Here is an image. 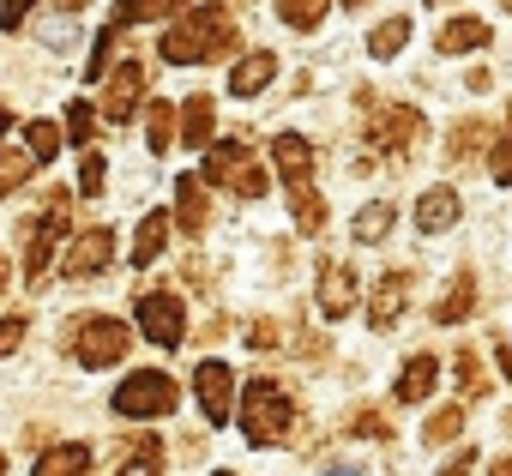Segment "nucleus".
<instances>
[{
  "instance_id": "f257e3e1",
  "label": "nucleus",
  "mask_w": 512,
  "mask_h": 476,
  "mask_svg": "<svg viewBox=\"0 0 512 476\" xmlns=\"http://www.w3.org/2000/svg\"><path fill=\"white\" fill-rule=\"evenodd\" d=\"M229 37H235L229 13L199 7V13H187V19H175V25L163 31V61H169V67H199V61L223 55V49H229Z\"/></svg>"
},
{
  "instance_id": "f03ea898",
  "label": "nucleus",
  "mask_w": 512,
  "mask_h": 476,
  "mask_svg": "<svg viewBox=\"0 0 512 476\" xmlns=\"http://www.w3.org/2000/svg\"><path fill=\"white\" fill-rule=\"evenodd\" d=\"M296 422V404L272 386V380H247V398H241V434L247 446H278Z\"/></svg>"
},
{
  "instance_id": "7ed1b4c3",
  "label": "nucleus",
  "mask_w": 512,
  "mask_h": 476,
  "mask_svg": "<svg viewBox=\"0 0 512 476\" xmlns=\"http://www.w3.org/2000/svg\"><path fill=\"white\" fill-rule=\"evenodd\" d=\"M115 410H121V416H133V422L169 416V410H175V380H169V374L139 368V374H127V380L115 386Z\"/></svg>"
},
{
  "instance_id": "20e7f679",
  "label": "nucleus",
  "mask_w": 512,
  "mask_h": 476,
  "mask_svg": "<svg viewBox=\"0 0 512 476\" xmlns=\"http://www.w3.org/2000/svg\"><path fill=\"white\" fill-rule=\"evenodd\" d=\"M67 187H55L49 199H43V211H37V229H31V242H25V272L31 278H43L49 272V260H55V242L67 235Z\"/></svg>"
},
{
  "instance_id": "39448f33",
  "label": "nucleus",
  "mask_w": 512,
  "mask_h": 476,
  "mask_svg": "<svg viewBox=\"0 0 512 476\" xmlns=\"http://www.w3.org/2000/svg\"><path fill=\"white\" fill-rule=\"evenodd\" d=\"M205 181H223V187H235V193H247V199L266 193V175L247 163V145H235V139H223V145L205 157Z\"/></svg>"
},
{
  "instance_id": "423d86ee",
  "label": "nucleus",
  "mask_w": 512,
  "mask_h": 476,
  "mask_svg": "<svg viewBox=\"0 0 512 476\" xmlns=\"http://www.w3.org/2000/svg\"><path fill=\"white\" fill-rule=\"evenodd\" d=\"M127 326L121 320H85L79 326V338H73V356L85 362V368H109V362H121L127 356Z\"/></svg>"
},
{
  "instance_id": "0eeeda50",
  "label": "nucleus",
  "mask_w": 512,
  "mask_h": 476,
  "mask_svg": "<svg viewBox=\"0 0 512 476\" xmlns=\"http://www.w3.org/2000/svg\"><path fill=\"white\" fill-rule=\"evenodd\" d=\"M193 392H199V410H205L211 428H223L235 416V374H229V362H199Z\"/></svg>"
},
{
  "instance_id": "6e6552de",
  "label": "nucleus",
  "mask_w": 512,
  "mask_h": 476,
  "mask_svg": "<svg viewBox=\"0 0 512 476\" xmlns=\"http://www.w3.org/2000/svg\"><path fill=\"white\" fill-rule=\"evenodd\" d=\"M139 332H145L157 350H175L181 332H187V308H181L175 296H145V302H139Z\"/></svg>"
},
{
  "instance_id": "1a4fd4ad",
  "label": "nucleus",
  "mask_w": 512,
  "mask_h": 476,
  "mask_svg": "<svg viewBox=\"0 0 512 476\" xmlns=\"http://www.w3.org/2000/svg\"><path fill=\"white\" fill-rule=\"evenodd\" d=\"M145 97V61H121L115 79L103 85V121H133Z\"/></svg>"
},
{
  "instance_id": "9d476101",
  "label": "nucleus",
  "mask_w": 512,
  "mask_h": 476,
  "mask_svg": "<svg viewBox=\"0 0 512 476\" xmlns=\"http://www.w3.org/2000/svg\"><path fill=\"white\" fill-rule=\"evenodd\" d=\"M115 260V229L103 223V229H85L79 242L67 248V278H91V272H103Z\"/></svg>"
},
{
  "instance_id": "9b49d317",
  "label": "nucleus",
  "mask_w": 512,
  "mask_h": 476,
  "mask_svg": "<svg viewBox=\"0 0 512 476\" xmlns=\"http://www.w3.org/2000/svg\"><path fill=\"white\" fill-rule=\"evenodd\" d=\"M350 308H356V272L338 266V260H326L320 266V314L326 320H344Z\"/></svg>"
},
{
  "instance_id": "f8f14e48",
  "label": "nucleus",
  "mask_w": 512,
  "mask_h": 476,
  "mask_svg": "<svg viewBox=\"0 0 512 476\" xmlns=\"http://www.w3.org/2000/svg\"><path fill=\"white\" fill-rule=\"evenodd\" d=\"M272 157H278V175H284L290 187L314 181V145H308L302 133H278V139H272Z\"/></svg>"
},
{
  "instance_id": "ddd939ff",
  "label": "nucleus",
  "mask_w": 512,
  "mask_h": 476,
  "mask_svg": "<svg viewBox=\"0 0 512 476\" xmlns=\"http://www.w3.org/2000/svg\"><path fill=\"white\" fill-rule=\"evenodd\" d=\"M434 386H440V356H410L404 374H398V386H392V398L398 404H422Z\"/></svg>"
},
{
  "instance_id": "4468645a",
  "label": "nucleus",
  "mask_w": 512,
  "mask_h": 476,
  "mask_svg": "<svg viewBox=\"0 0 512 476\" xmlns=\"http://www.w3.org/2000/svg\"><path fill=\"white\" fill-rule=\"evenodd\" d=\"M272 79H278V55H266V49H260V55L235 61V73H229V91H235V97H260Z\"/></svg>"
},
{
  "instance_id": "2eb2a0df",
  "label": "nucleus",
  "mask_w": 512,
  "mask_h": 476,
  "mask_svg": "<svg viewBox=\"0 0 512 476\" xmlns=\"http://www.w3.org/2000/svg\"><path fill=\"white\" fill-rule=\"evenodd\" d=\"M416 223H422L428 235L452 229V223H458V193H452V187H428V193H422V205H416Z\"/></svg>"
},
{
  "instance_id": "dca6fc26",
  "label": "nucleus",
  "mask_w": 512,
  "mask_h": 476,
  "mask_svg": "<svg viewBox=\"0 0 512 476\" xmlns=\"http://www.w3.org/2000/svg\"><path fill=\"white\" fill-rule=\"evenodd\" d=\"M488 43V19H452V25H440V55H470V49H482Z\"/></svg>"
},
{
  "instance_id": "f3484780",
  "label": "nucleus",
  "mask_w": 512,
  "mask_h": 476,
  "mask_svg": "<svg viewBox=\"0 0 512 476\" xmlns=\"http://www.w3.org/2000/svg\"><path fill=\"white\" fill-rule=\"evenodd\" d=\"M211 133H217V103H211V97L199 91V97H187V109H181V139H187V145L199 151V145H205Z\"/></svg>"
},
{
  "instance_id": "a211bd4d",
  "label": "nucleus",
  "mask_w": 512,
  "mask_h": 476,
  "mask_svg": "<svg viewBox=\"0 0 512 476\" xmlns=\"http://www.w3.org/2000/svg\"><path fill=\"white\" fill-rule=\"evenodd\" d=\"M368 133H374V145H392V151H398V145L416 139V109H404V103H398V109H380Z\"/></svg>"
},
{
  "instance_id": "6ab92c4d",
  "label": "nucleus",
  "mask_w": 512,
  "mask_h": 476,
  "mask_svg": "<svg viewBox=\"0 0 512 476\" xmlns=\"http://www.w3.org/2000/svg\"><path fill=\"white\" fill-rule=\"evenodd\" d=\"M175 211H181V229H187V235H199V229H205V211H211V205H205L199 175H181V181H175Z\"/></svg>"
},
{
  "instance_id": "aec40b11",
  "label": "nucleus",
  "mask_w": 512,
  "mask_h": 476,
  "mask_svg": "<svg viewBox=\"0 0 512 476\" xmlns=\"http://www.w3.org/2000/svg\"><path fill=\"white\" fill-rule=\"evenodd\" d=\"M290 211H296V229H302V235H320V229H326V199L314 193V181L290 187Z\"/></svg>"
},
{
  "instance_id": "412c9836",
  "label": "nucleus",
  "mask_w": 512,
  "mask_h": 476,
  "mask_svg": "<svg viewBox=\"0 0 512 476\" xmlns=\"http://www.w3.org/2000/svg\"><path fill=\"white\" fill-rule=\"evenodd\" d=\"M470 302H476V278L464 272V278H452V290L434 302V326H458V320L470 314Z\"/></svg>"
},
{
  "instance_id": "4be33fe9",
  "label": "nucleus",
  "mask_w": 512,
  "mask_h": 476,
  "mask_svg": "<svg viewBox=\"0 0 512 476\" xmlns=\"http://www.w3.org/2000/svg\"><path fill=\"white\" fill-rule=\"evenodd\" d=\"M163 242H169V217L151 211V217L139 223V235H133V266H151V260L163 254Z\"/></svg>"
},
{
  "instance_id": "5701e85b",
  "label": "nucleus",
  "mask_w": 512,
  "mask_h": 476,
  "mask_svg": "<svg viewBox=\"0 0 512 476\" xmlns=\"http://www.w3.org/2000/svg\"><path fill=\"white\" fill-rule=\"evenodd\" d=\"M79 470H91V446H79V440L37 458V476H79Z\"/></svg>"
},
{
  "instance_id": "b1692460",
  "label": "nucleus",
  "mask_w": 512,
  "mask_h": 476,
  "mask_svg": "<svg viewBox=\"0 0 512 476\" xmlns=\"http://www.w3.org/2000/svg\"><path fill=\"white\" fill-rule=\"evenodd\" d=\"M404 290H410L404 278H386V284L374 290V314H368V320H374V332H386V326L404 314Z\"/></svg>"
},
{
  "instance_id": "393cba45",
  "label": "nucleus",
  "mask_w": 512,
  "mask_h": 476,
  "mask_svg": "<svg viewBox=\"0 0 512 476\" xmlns=\"http://www.w3.org/2000/svg\"><path fill=\"white\" fill-rule=\"evenodd\" d=\"M386 229H392V205H386V199L362 205V211H356V223H350L356 242H386Z\"/></svg>"
},
{
  "instance_id": "a878e982",
  "label": "nucleus",
  "mask_w": 512,
  "mask_h": 476,
  "mask_svg": "<svg viewBox=\"0 0 512 476\" xmlns=\"http://www.w3.org/2000/svg\"><path fill=\"white\" fill-rule=\"evenodd\" d=\"M326 7H332V0H278V19H284L290 31H320Z\"/></svg>"
},
{
  "instance_id": "bb28decb",
  "label": "nucleus",
  "mask_w": 512,
  "mask_h": 476,
  "mask_svg": "<svg viewBox=\"0 0 512 476\" xmlns=\"http://www.w3.org/2000/svg\"><path fill=\"white\" fill-rule=\"evenodd\" d=\"M31 169H37V157H31V151H0V199H7L13 187H25V181H31Z\"/></svg>"
},
{
  "instance_id": "cd10ccee",
  "label": "nucleus",
  "mask_w": 512,
  "mask_h": 476,
  "mask_svg": "<svg viewBox=\"0 0 512 476\" xmlns=\"http://www.w3.org/2000/svg\"><path fill=\"white\" fill-rule=\"evenodd\" d=\"M25 145H31L37 163H55V151H61V127H55V121H31V127H25Z\"/></svg>"
},
{
  "instance_id": "c85d7f7f",
  "label": "nucleus",
  "mask_w": 512,
  "mask_h": 476,
  "mask_svg": "<svg viewBox=\"0 0 512 476\" xmlns=\"http://www.w3.org/2000/svg\"><path fill=\"white\" fill-rule=\"evenodd\" d=\"M163 7H169V0H121V7H115V31H127V25H145V19H163Z\"/></svg>"
},
{
  "instance_id": "c756f323",
  "label": "nucleus",
  "mask_w": 512,
  "mask_h": 476,
  "mask_svg": "<svg viewBox=\"0 0 512 476\" xmlns=\"http://www.w3.org/2000/svg\"><path fill=\"white\" fill-rule=\"evenodd\" d=\"M404 43H410V19H386V25H380V31L368 37V49H374L380 61H386V55H398Z\"/></svg>"
},
{
  "instance_id": "7c9ffc66",
  "label": "nucleus",
  "mask_w": 512,
  "mask_h": 476,
  "mask_svg": "<svg viewBox=\"0 0 512 476\" xmlns=\"http://www.w3.org/2000/svg\"><path fill=\"white\" fill-rule=\"evenodd\" d=\"M91 133H97V109H91V103H67V127H61V139L85 145Z\"/></svg>"
},
{
  "instance_id": "2f4dec72",
  "label": "nucleus",
  "mask_w": 512,
  "mask_h": 476,
  "mask_svg": "<svg viewBox=\"0 0 512 476\" xmlns=\"http://www.w3.org/2000/svg\"><path fill=\"white\" fill-rule=\"evenodd\" d=\"M145 115H151V151H169V139H175V109L151 97V109H145Z\"/></svg>"
},
{
  "instance_id": "473e14b6",
  "label": "nucleus",
  "mask_w": 512,
  "mask_h": 476,
  "mask_svg": "<svg viewBox=\"0 0 512 476\" xmlns=\"http://www.w3.org/2000/svg\"><path fill=\"white\" fill-rule=\"evenodd\" d=\"M464 428V410H440V416H428V428H422V440L428 446H440V440H452Z\"/></svg>"
},
{
  "instance_id": "72a5a7b5",
  "label": "nucleus",
  "mask_w": 512,
  "mask_h": 476,
  "mask_svg": "<svg viewBox=\"0 0 512 476\" xmlns=\"http://www.w3.org/2000/svg\"><path fill=\"white\" fill-rule=\"evenodd\" d=\"M79 193H85V199L103 193V157H85V169H79Z\"/></svg>"
},
{
  "instance_id": "f704fd0d",
  "label": "nucleus",
  "mask_w": 512,
  "mask_h": 476,
  "mask_svg": "<svg viewBox=\"0 0 512 476\" xmlns=\"http://www.w3.org/2000/svg\"><path fill=\"white\" fill-rule=\"evenodd\" d=\"M19 344H25V320H19V314H13V320H0V356H13Z\"/></svg>"
},
{
  "instance_id": "c9c22d12",
  "label": "nucleus",
  "mask_w": 512,
  "mask_h": 476,
  "mask_svg": "<svg viewBox=\"0 0 512 476\" xmlns=\"http://www.w3.org/2000/svg\"><path fill=\"white\" fill-rule=\"evenodd\" d=\"M488 163H494V181H512V133L494 139V157H488Z\"/></svg>"
},
{
  "instance_id": "e433bc0d",
  "label": "nucleus",
  "mask_w": 512,
  "mask_h": 476,
  "mask_svg": "<svg viewBox=\"0 0 512 476\" xmlns=\"http://www.w3.org/2000/svg\"><path fill=\"white\" fill-rule=\"evenodd\" d=\"M31 7H37V0H0V25H7V31H19Z\"/></svg>"
},
{
  "instance_id": "4c0bfd02",
  "label": "nucleus",
  "mask_w": 512,
  "mask_h": 476,
  "mask_svg": "<svg viewBox=\"0 0 512 476\" xmlns=\"http://www.w3.org/2000/svg\"><path fill=\"white\" fill-rule=\"evenodd\" d=\"M458 374H464V392L482 386V374H476V350H458Z\"/></svg>"
},
{
  "instance_id": "58836bf2",
  "label": "nucleus",
  "mask_w": 512,
  "mask_h": 476,
  "mask_svg": "<svg viewBox=\"0 0 512 476\" xmlns=\"http://www.w3.org/2000/svg\"><path fill=\"white\" fill-rule=\"evenodd\" d=\"M0 290H7V260H0Z\"/></svg>"
},
{
  "instance_id": "ea45409f",
  "label": "nucleus",
  "mask_w": 512,
  "mask_h": 476,
  "mask_svg": "<svg viewBox=\"0 0 512 476\" xmlns=\"http://www.w3.org/2000/svg\"><path fill=\"white\" fill-rule=\"evenodd\" d=\"M0 139H7V109H0Z\"/></svg>"
},
{
  "instance_id": "a19ab883",
  "label": "nucleus",
  "mask_w": 512,
  "mask_h": 476,
  "mask_svg": "<svg viewBox=\"0 0 512 476\" xmlns=\"http://www.w3.org/2000/svg\"><path fill=\"white\" fill-rule=\"evenodd\" d=\"M506 7H512V0H506Z\"/></svg>"
}]
</instances>
